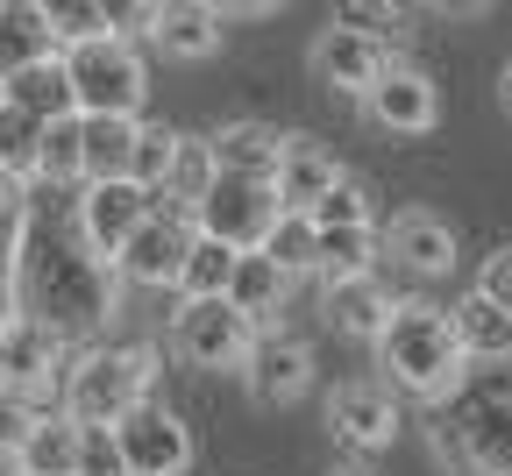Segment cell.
I'll return each instance as SVG.
<instances>
[{
  "mask_svg": "<svg viewBox=\"0 0 512 476\" xmlns=\"http://www.w3.org/2000/svg\"><path fill=\"white\" fill-rule=\"evenodd\" d=\"M36 405L22 398V391H0V462H22V448H29V434H36Z\"/></svg>",
  "mask_w": 512,
  "mask_h": 476,
  "instance_id": "8d00e7d4",
  "label": "cell"
},
{
  "mask_svg": "<svg viewBox=\"0 0 512 476\" xmlns=\"http://www.w3.org/2000/svg\"><path fill=\"white\" fill-rule=\"evenodd\" d=\"M242 384H249L256 405H292L313 384V349L299 342V334H264L256 356L242 363Z\"/></svg>",
  "mask_w": 512,
  "mask_h": 476,
  "instance_id": "5bb4252c",
  "label": "cell"
},
{
  "mask_svg": "<svg viewBox=\"0 0 512 476\" xmlns=\"http://www.w3.org/2000/svg\"><path fill=\"white\" fill-rule=\"evenodd\" d=\"M335 185H342V164L320 150L313 135H285V164H278V199H285V214H313Z\"/></svg>",
  "mask_w": 512,
  "mask_h": 476,
  "instance_id": "ac0fdd59",
  "label": "cell"
},
{
  "mask_svg": "<svg viewBox=\"0 0 512 476\" xmlns=\"http://www.w3.org/2000/svg\"><path fill=\"white\" fill-rule=\"evenodd\" d=\"M384 256H399L406 270H420V278H441L448 263H456V228H448L441 214H399L392 228H384Z\"/></svg>",
  "mask_w": 512,
  "mask_h": 476,
  "instance_id": "ffe728a7",
  "label": "cell"
},
{
  "mask_svg": "<svg viewBox=\"0 0 512 476\" xmlns=\"http://www.w3.org/2000/svg\"><path fill=\"white\" fill-rule=\"evenodd\" d=\"M448 313H456V334H463V356L470 363H505L512 370V313L505 306H491L484 292H470Z\"/></svg>",
  "mask_w": 512,
  "mask_h": 476,
  "instance_id": "7402d4cb",
  "label": "cell"
},
{
  "mask_svg": "<svg viewBox=\"0 0 512 476\" xmlns=\"http://www.w3.org/2000/svg\"><path fill=\"white\" fill-rule=\"evenodd\" d=\"M43 143H50V128L36 114H22L15 100H0V178H15V185L43 178Z\"/></svg>",
  "mask_w": 512,
  "mask_h": 476,
  "instance_id": "484cf974",
  "label": "cell"
},
{
  "mask_svg": "<svg viewBox=\"0 0 512 476\" xmlns=\"http://www.w3.org/2000/svg\"><path fill=\"white\" fill-rule=\"evenodd\" d=\"M328 427H335L342 448L377 455V448H392V434H399V405H392L384 384H342L328 398Z\"/></svg>",
  "mask_w": 512,
  "mask_h": 476,
  "instance_id": "4fadbf2b",
  "label": "cell"
},
{
  "mask_svg": "<svg viewBox=\"0 0 512 476\" xmlns=\"http://www.w3.org/2000/svg\"><path fill=\"white\" fill-rule=\"evenodd\" d=\"M15 299L57 342L64 334H100L121 306V263H107L79 235V221L64 228L50 214H29V235L15 249Z\"/></svg>",
  "mask_w": 512,
  "mask_h": 476,
  "instance_id": "6da1fadb",
  "label": "cell"
},
{
  "mask_svg": "<svg viewBox=\"0 0 512 476\" xmlns=\"http://www.w3.org/2000/svg\"><path fill=\"white\" fill-rule=\"evenodd\" d=\"M392 306H399V299H384L377 278L328 285V327H335V334H356V342H377V334L392 327Z\"/></svg>",
  "mask_w": 512,
  "mask_h": 476,
  "instance_id": "603a6c76",
  "label": "cell"
},
{
  "mask_svg": "<svg viewBox=\"0 0 512 476\" xmlns=\"http://www.w3.org/2000/svg\"><path fill=\"white\" fill-rule=\"evenodd\" d=\"M256 342H264V334H256L228 299H185L171 313V356L192 363V370H242L256 356Z\"/></svg>",
  "mask_w": 512,
  "mask_h": 476,
  "instance_id": "8992f818",
  "label": "cell"
},
{
  "mask_svg": "<svg viewBox=\"0 0 512 476\" xmlns=\"http://www.w3.org/2000/svg\"><path fill=\"white\" fill-rule=\"evenodd\" d=\"M434 448L463 476H512V384L470 391L456 413L434 427Z\"/></svg>",
  "mask_w": 512,
  "mask_h": 476,
  "instance_id": "5b68a950",
  "label": "cell"
},
{
  "mask_svg": "<svg viewBox=\"0 0 512 476\" xmlns=\"http://www.w3.org/2000/svg\"><path fill=\"white\" fill-rule=\"evenodd\" d=\"M29 235V199L15 178H0V278H15V249Z\"/></svg>",
  "mask_w": 512,
  "mask_h": 476,
  "instance_id": "d590c367",
  "label": "cell"
},
{
  "mask_svg": "<svg viewBox=\"0 0 512 476\" xmlns=\"http://www.w3.org/2000/svg\"><path fill=\"white\" fill-rule=\"evenodd\" d=\"M278 221H285L278 185H256V178H221V185L207 192V207L192 214V228H200V235H214V242H228V249H242V256L264 249Z\"/></svg>",
  "mask_w": 512,
  "mask_h": 476,
  "instance_id": "52a82bcc",
  "label": "cell"
},
{
  "mask_svg": "<svg viewBox=\"0 0 512 476\" xmlns=\"http://www.w3.org/2000/svg\"><path fill=\"white\" fill-rule=\"evenodd\" d=\"M79 476H128V455H121V434H114V427H86Z\"/></svg>",
  "mask_w": 512,
  "mask_h": 476,
  "instance_id": "74e56055",
  "label": "cell"
},
{
  "mask_svg": "<svg viewBox=\"0 0 512 476\" xmlns=\"http://www.w3.org/2000/svg\"><path fill=\"white\" fill-rule=\"evenodd\" d=\"M171 164H178V135H171V128H143L136 171H128V178H136L143 192H164V185H171Z\"/></svg>",
  "mask_w": 512,
  "mask_h": 476,
  "instance_id": "836d02e7",
  "label": "cell"
},
{
  "mask_svg": "<svg viewBox=\"0 0 512 476\" xmlns=\"http://www.w3.org/2000/svg\"><path fill=\"white\" fill-rule=\"evenodd\" d=\"M136 143H143V121H86V185L128 178L136 171Z\"/></svg>",
  "mask_w": 512,
  "mask_h": 476,
  "instance_id": "d4e9b609",
  "label": "cell"
},
{
  "mask_svg": "<svg viewBox=\"0 0 512 476\" xmlns=\"http://www.w3.org/2000/svg\"><path fill=\"white\" fill-rule=\"evenodd\" d=\"M214 185H221L214 143H200V135H178V164H171V185H164V199H178V207H192V214H200Z\"/></svg>",
  "mask_w": 512,
  "mask_h": 476,
  "instance_id": "83f0119b",
  "label": "cell"
},
{
  "mask_svg": "<svg viewBox=\"0 0 512 476\" xmlns=\"http://www.w3.org/2000/svg\"><path fill=\"white\" fill-rule=\"evenodd\" d=\"M214 143V164L221 178H256V185H278V164H285V135L264 128V121H228L221 135H207Z\"/></svg>",
  "mask_w": 512,
  "mask_h": 476,
  "instance_id": "e0dca14e",
  "label": "cell"
},
{
  "mask_svg": "<svg viewBox=\"0 0 512 476\" xmlns=\"http://www.w3.org/2000/svg\"><path fill=\"white\" fill-rule=\"evenodd\" d=\"M72 64V93H79V114L86 121H136L143 100H150V64L136 57L128 36H107V43H79L64 50Z\"/></svg>",
  "mask_w": 512,
  "mask_h": 476,
  "instance_id": "277c9868",
  "label": "cell"
},
{
  "mask_svg": "<svg viewBox=\"0 0 512 476\" xmlns=\"http://www.w3.org/2000/svg\"><path fill=\"white\" fill-rule=\"evenodd\" d=\"M377 363L392 370V384H406L413 398H456L463 370H470L456 313L434 306V299H399L392 327L377 334Z\"/></svg>",
  "mask_w": 512,
  "mask_h": 476,
  "instance_id": "7a4b0ae2",
  "label": "cell"
},
{
  "mask_svg": "<svg viewBox=\"0 0 512 476\" xmlns=\"http://www.w3.org/2000/svg\"><path fill=\"white\" fill-rule=\"evenodd\" d=\"M313 228H320V235H335V228H370V192H363L356 178H342V185L313 207Z\"/></svg>",
  "mask_w": 512,
  "mask_h": 476,
  "instance_id": "e575fe53",
  "label": "cell"
},
{
  "mask_svg": "<svg viewBox=\"0 0 512 476\" xmlns=\"http://www.w3.org/2000/svg\"><path fill=\"white\" fill-rule=\"evenodd\" d=\"M114 22H128V8H100V0H50V29H57V43H64V50L121 36Z\"/></svg>",
  "mask_w": 512,
  "mask_h": 476,
  "instance_id": "f546056e",
  "label": "cell"
},
{
  "mask_svg": "<svg viewBox=\"0 0 512 476\" xmlns=\"http://www.w3.org/2000/svg\"><path fill=\"white\" fill-rule=\"evenodd\" d=\"M498 100L512 107V64H505V72H498Z\"/></svg>",
  "mask_w": 512,
  "mask_h": 476,
  "instance_id": "ab89813d",
  "label": "cell"
},
{
  "mask_svg": "<svg viewBox=\"0 0 512 476\" xmlns=\"http://www.w3.org/2000/svg\"><path fill=\"white\" fill-rule=\"evenodd\" d=\"M328 476H363V469H328Z\"/></svg>",
  "mask_w": 512,
  "mask_h": 476,
  "instance_id": "60d3db41",
  "label": "cell"
},
{
  "mask_svg": "<svg viewBox=\"0 0 512 476\" xmlns=\"http://www.w3.org/2000/svg\"><path fill=\"white\" fill-rule=\"evenodd\" d=\"M0 100H15V107L36 114L43 128L79 121V93H72V64H64V57H50V64H36V72L8 79V86H0Z\"/></svg>",
  "mask_w": 512,
  "mask_h": 476,
  "instance_id": "44dd1931",
  "label": "cell"
},
{
  "mask_svg": "<svg viewBox=\"0 0 512 476\" xmlns=\"http://www.w3.org/2000/svg\"><path fill=\"white\" fill-rule=\"evenodd\" d=\"M192 242H200V228H192L185 214H150V228L121 249V278L128 285H185V263H192Z\"/></svg>",
  "mask_w": 512,
  "mask_h": 476,
  "instance_id": "30bf717a",
  "label": "cell"
},
{
  "mask_svg": "<svg viewBox=\"0 0 512 476\" xmlns=\"http://www.w3.org/2000/svg\"><path fill=\"white\" fill-rule=\"evenodd\" d=\"M221 29H228V15L200 8V0H164V8H150V43L164 57H214Z\"/></svg>",
  "mask_w": 512,
  "mask_h": 476,
  "instance_id": "d6986e66",
  "label": "cell"
},
{
  "mask_svg": "<svg viewBox=\"0 0 512 476\" xmlns=\"http://www.w3.org/2000/svg\"><path fill=\"white\" fill-rule=\"evenodd\" d=\"M43 178H86V121H57L43 143Z\"/></svg>",
  "mask_w": 512,
  "mask_h": 476,
  "instance_id": "d6a6232c",
  "label": "cell"
},
{
  "mask_svg": "<svg viewBox=\"0 0 512 476\" xmlns=\"http://www.w3.org/2000/svg\"><path fill=\"white\" fill-rule=\"evenodd\" d=\"M50 363H57V334L43 320H8L0 327V391H22L29 405H43L50 391Z\"/></svg>",
  "mask_w": 512,
  "mask_h": 476,
  "instance_id": "9a60e30c",
  "label": "cell"
},
{
  "mask_svg": "<svg viewBox=\"0 0 512 476\" xmlns=\"http://www.w3.org/2000/svg\"><path fill=\"white\" fill-rule=\"evenodd\" d=\"M79 448H86V427L72 413H43L15 469H29V476H79Z\"/></svg>",
  "mask_w": 512,
  "mask_h": 476,
  "instance_id": "cb8c5ba5",
  "label": "cell"
},
{
  "mask_svg": "<svg viewBox=\"0 0 512 476\" xmlns=\"http://www.w3.org/2000/svg\"><path fill=\"white\" fill-rule=\"evenodd\" d=\"M306 57H313V79L328 86V93H356V100H370V93H377V79L399 64L392 50H384V36H377V29H349V22L320 29Z\"/></svg>",
  "mask_w": 512,
  "mask_h": 476,
  "instance_id": "ba28073f",
  "label": "cell"
},
{
  "mask_svg": "<svg viewBox=\"0 0 512 476\" xmlns=\"http://www.w3.org/2000/svg\"><path fill=\"white\" fill-rule=\"evenodd\" d=\"M285 285H292V278H285V270H278L264 249H256V256H242V270H235V285H228V306H235L249 327H264V320L285 306Z\"/></svg>",
  "mask_w": 512,
  "mask_h": 476,
  "instance_id": "4316f807",
  "label": "cell"
},
{
  "mask_svg": "<svg viewBox=\"0 0 512 476\" xmlns=\"http://www.w3.org/2000/svg\"><path fill=\"white\" fill-rule=\"evenodd\" d=\"M64 57L57 29H50V8H36V0H0V86L36 72V64Z\"/></svg>",
  "mask_w": 512,
  "mask_h": 476,
  "instance_id": "2e32d148",
  "label": "cell"
},
{
  "mask_svg": "<svg viewBox=\"0 0 512 476\" xmlns=\"http://www.w3.org/2000/svg\"><path fill=\"white\" fill-rule=\"evenodd\" d=\"M477 292H484L491 306H505V313H512V249H498V256L484 263V278H477Z\"/></svg>",
  "mask_w": 512,
  "mask_h": 476,
  "instance_id": "f35d334b",
  "label": "cell"
},
{
  "mask_svg": "<svg viewBox=\"0 0 512 476\" xmlns=\"http://www.w3.org/2000/svg\"><path fill=\"white\" fill-rule=\"evenodd\" d=\"M114 434H121L128 476H185V469H192V434H185L178 413H164V405H143V413H128Z\"/></svg>",
  "mask_w": 512,
  "mask_h": 476,
  "instance_id": "8fae6325",
  "label": "cell"
},
{
  "mask_svg": "<svg viewBox=\"0 0 512 476\" xmlns=\"http://www.w3.org/2000/svg\"><path fill=\"white\" fill-rule=\"evenodd\" d=\"M363 114L384 128V135H427L434 114H441V93L420 64H392V72L377 79V93L363 100Z\"/></svg>",
  "mask_w": 512,
  "mask_h": 476,
  "instance_id": "7c38bea8",
  "label": "cell"
},
{
  "mask_svg": "<svg viewBox=\"0 0 512 476\" xmlns=\"http://www.w3.org/2000/svg\"><path fill=\"white\" fill-rule=\"evenodd\" d=\"M150 377H157L150 349H93L64 377V413L79 427H121L128 413L150 405Z\"/></svg>",
  "mask_w": 512,
  "mask_h": 476,
  "instance_id": "3957f363",
  "label": "cell"
},
{
  "mask_svg": "<svg viewBox=\"0 0 512 476\" xmlns=\"http://www.w3.org/2000/svg\"><path fill=\"white\" fill-rule=\"evenodd\" d=\"M235 270H242V249L200 235V242H192V263H185V285H178V292H185V299H228Z\"/></svg>",
  "mask_w": 512,
  "mask_h": 476,
  "instance_id": "f1b7e54d",
  "label": "cell"
},
{
  "mask_svg": "<svg viewBox=\"0 0 512 476\" xmlns=\"http://www.w3.org/2000/svg\"><path fill=\"white\" fill-rule=\"evenodd\" d=\"M377 249H384L377 228H335V235H320V278H328V285L370 278V256Z\"/></svg>",
  "mask_w": 512,
  "mask_h": 476,
  "instance_id": "4dcf8cb0",
  "label": "cell"
},
{
  "mask_svg": "<svg viewBox=\"0 0 512 476\" xmlns=\"http://www.w3.org/2000/svg\"><path fill=\"white\" fill-rule=\"evenodd\" d=\"M150 214H157V192H143L136 178L86 185V199H79V235H86L107 263H121V249L150 228Z\"/></svg>",
  "mask_w": 512,
  "mask_h": 476,
  "instance_id": "9c48e42d",
  "label": "cell"
},
{
  "mask_svg": "<svg viewBox=\"0 0 512 476\" xmlns=\"http://www.w3.org/2000/svg\"><path fill=\"white\" fill-rule=\"evenodd\" d=\"M264 256L285 270V278H299V270H320V228H313V214H285V221L271 228Z\"/></svg>",
  "mask_w": 512,
  "mask_h": 476,
  "instance_id": "1f68e13d",
  "label": "cell"
},
{
  "mask_svg": "<svg viewBox=\"0 0 512 476\" xmlns=\"http://www.w3.org/2000/svg\"><path fill=\"white\" fill-rule=\"evenodd\" d=\"M8 476H29V469H8Z\"/></svg>",
  "mask_w": 512,
  "mask_h": 476,
  "instance_id": "b9f144b4",
  "label": "cell"
}]
</instances>
